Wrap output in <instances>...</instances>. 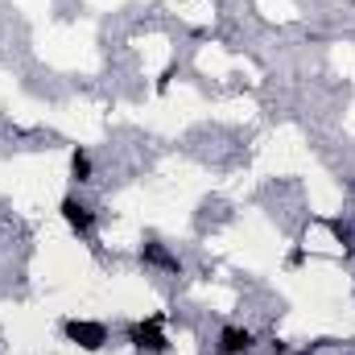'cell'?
<instances>
[{"label": "cell", "instance_id": "6da1fadb", "mask_svg": "<svg viewBox=\"0 0 355 355\" xmlns=\"http://www.w3.org/2000/svg\"><path fill=\"white\" fill-rule=\"evenodd\" d=\"M128 343L137 355H166L170 352V339H166V318L162 314H149V318H137L128 327Z\"/></svg>", "mask_w": 355, "mask_h": 355}, {"label": "cell", "instance_id": "7a4b0ae2", "mask_svg": "<svg viewBox=\"0 0 355 355\" xmlns=\"http://www.w3.org/2000/svg\"><path fill=\"white\" fill-rule=\"evenodd\" d=\"M58 211H62V223H67L79 240H95L99 215H95V207H91V202H83L79 194H67V198L58 202Z\"/></svg>", "mask_w": 355, "mask_h": 355}, {"label": "cell", "instance_id": "3957f363", "mask_svg": "<svg viewBox=\"0 0 355 355\" xmlns=\"http://www.w3.org/2000/svg\"><path fill=\"white\" fill-rule=\"evenodd\" d=\"M62 335H67V343H75L79 352H103L107 347V327L103 322H91V318H67L62 322Z\"/></svg>", "mask_w": 355, "mask_h": 355}, {"label": "cell", "instance_id": "277c9868", "mask_svg": "<svg viewBox=\"0 0 355 355\" xmlns=\"http://www.w3.org/2000/svg\"><path fill=\"white\" fill-rule=\"evenodd\" d=\"M257 352V335L248 327H223L215 339V355H252Z\"/></svg>", "mask_w": 355, "mask_h": 355}, {"label": "cell", "instance_id": "5b68a950", "mask_svg": "<svg viewBox=\"0 0 355 355\" xmlns=\"http://www.w3.org/2000/svg\"><path fill=\"white\" fill-rule=\"evenodd\" d=\"M141 261H145L149 268H157V272H178V268H182V261H178L166 244H157V240L141 244Z\"/></svg>", "mask_w": 355, "mask_h": 355}, {"label": "cell", "instance_id": "8992f818", "mask_svg": "<svg viewBox=\"0 0 355 355\" xmlns=\"http://www.w3.org/2000/svg\"><path fill=\"white\" fill-rule=\"evenodd\" d=\"M91 178H95V162H91V153L79 145L75 153H71V182L75 186H87Z\"/></svg>", "mask_w": 355, "mask_h": 355}]
</instances>
